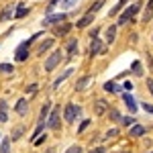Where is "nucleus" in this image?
<instances>
[{
	"label": "nucleus",
	"instance_id": "1",
	"mask_svg": "<svg viewBox=\"0 0 153 153\" xmlns=\"http://www.w3.org/2000/svg\"><path fill=\"white\" fill-rule=\"evenodd\" d=\"M41 35V33H37V35H33L31 39H27V41H23L19 47H16V51H14V57H16V61H25V59L29 57V47H31V43L35 41L37 37Z\"/></svg>",
	"mask_w": 153,
	"mask_h": 153
},
{
	"label": "nucleus",
	"instance_id": "2",
	"mask_svg": "<svg viewBox=\"0 0 153 153\" xmlns=\"http://www.w3.org/2000/svg\"><path fill=\"white\" fill-rule=\"evenodd\" d=\"M80 114H82V106L78 104H65V108H63V118H65V123H74L76 118H80Z\"/></svg>",
	"mask_w": 153,
	"mask_h": 153
},
{
	"label": "nucleus",
	"instance_id": "3",
	"mask_svg": "<svg viewBox=\"0 0 153 153\" xmlns=\"http://www.w3.org/2000/svg\"><path fill=\"white\" fill-rule=\"evenodd\" d=\"M139 12V4H131L127 10L123 12L120 16H118V23H117V27H123V25H129L133 19H135V14Z\"/></svg>",
	"mask_w": 153,
	"mask_h": 153
},
{
	"label": "nucleus",
	"instance_id": "4",
	"mask_svg": "<svg viewBox=\"0 0 153 153\" xmlns=\"http://www.w3.org/2000/svg\"><path fill=\"white\" fill-rule=\"evenodd\" d=\"M59 120H61V108H59V106H55V108L51 110V114H49L45 127H47V129H51V131H55V129H59Z\"/></svg>",
	"mask_w": 153,
	"mask_h": 153
},
{
	"label": "nucleus",
	"instance_id": "5",
	"mask_svg": "<svg viewBox=\"0 0 153 153\" xmlns=\"http://www.w3.org/2000/svg\"><path fill=\"white\" fill-rule=\"evenodd\" d=\"M61 57H63V55H61V49H55V51L45 59V71H53L55 70V68L59 65V61H61Z\"/></svg>",
	"mask_w": 153,
	"mask_h": 153
},
{
	"label": "nucleus",
	"instance_id": "6",
	"mask_svg": "<svg viewBox=\"0 0 153 153\" xmlns=\"http://www.w3.org/2000/svg\"><path fill=\"white\" fill-rule=\"evenodd\" d=\"M106 47H104V43L96 37V39H92V43H90V55L94 57V55H100V53H104Z\"/></svg>",
	"mask_w": 153,
	"mask_h": 153
},
{
	"label": "nucleus",
	"instance_id": "7",
	"mask_svg": "<svg viewBox=\"0 0 153 153\" xmlns=\"http://www.w3.org/2000/svg\"><path fill=\"white\" fill-rule=\"evenodd\" d=\"M123 102H125V106L129 108L131 114H135V112H137V108H139V106H137V102H135V98H133L131 92H125V94H123Z\"/></svg>",
	"mask_w": 153,
	"mask_h": 153
},
{
	"label": "nucleus",
	"instance_id": "8",
	"mask_svg": "<svg viewBox=\"0 0 153 153\" xmlns=\"http://www.w3.org/2000/svg\"><path fill=\"white\" fill-rule=\"evenodd\" d=\"M65 12H59V14H49V16H45L43 19V25L47 27V25H57V23H65Z\"/></svg>",
	"mask_w": 153,
	"mask_h": 153
},
{
	"label": "nucleus",
	"instance_id": "9",
	"mask_svg": "<svg viewBox=\"0 0 153 153\" xmlns=\"http://www.w3.org/2000/svg\"><path fill=\"white\" fill-rule=\"evenodd\" d=\"M108 108H110V106H108V102H106V100H102V98H98V100L94 102V112L98 114V117H102L104 112H108Z\"/></svg>",
	"mask_w": 153,
	"mask_h": 153
},
{
	"label": "nucleus",
	"instance_id": "10",
	"mask_svg": "<svg viewBox=\"0 0 153 153\" xmlns=\"http://www.w3.org/2000/svg\"><path fill=\"white\" fill-rule=\"evenodd\" d=\"M14 112L21 114V117H25V114L29 112V100H27V98H21V100L16 102V106H14Z\"/></svg>",
	"mask_w": 153,
	"mask_h": 153
},
{
	"label": "nucleus",
	"instance_id": "11",
	"mask_svg": "<svg viewBox=\"0 0 153 153\" xmlns=\"http://www.w3.org/2000/svg\"><path fill=\"white\" fill-rule=\"evenodd\" d=\"M92 23H94V14H90V12H86V14H84L82 19H80V21L76 23V27H78V29H86L88 25H92Z\"/></svg>",
	"mask_w": 153,
	"mask_h": 153
},
{
	"label": "nucleus",
	"instance_id": "12",
	"mask_svg": "<svg viewBox=\"0 0 153 153\" xmlns=\"http://www.w3.org/2000/svg\"><path fill=\"white\" fill-rule=\"evenodd\" d=\"M71 74H74V68H68V70L63 71V74H61V76H59L57 80H55V82H53V90H57L59 86H61V82H65V80H68V78H70Z\"/></svg>",
	"mask_w": 153,
	"mask_h": 153
},
{
	"label": "nucleus",
	"instance_id": "13",
	"mask_svg": "<svg viewBox=\"0 0 153 153\" xmlns=\"http://www.w3.org/2000/svg\"><path fill=\"white\" fill-rule=\"evenodd\" d=\"M151 16H153V0H149L147 2V6H145V12H143V25H147L149 21H151Z\"/></svg>",
	"mask_w": 153,
	"mask_h": 153
},
{
	"label": "nucleus",
	"instance_id": "14",
	"mask_svg": "<svg viewBox=\"0 0 153 153\" xmlns=\"http://www.w3.org/2000/svg\"><path fill=\"white\" fill-rule=\"evenodd\" d=\"M114 39H117V25H110V27L106 29V43H108V45H112V43H114Z\"/></svg>",
	"mask_w": 153,
	"mask_h": 153
},
{
	"label": "nucleus",
	"instance_id": "15",
	"mask_svg": "<svg viewBox=\"0 0 153 153\" xmlns=\"http://www.w3.org/2000/svg\"><path fill=\"white\" fill-rule=\"evenodd\" d=\"M49 114H51V102H45L43 108H41V117H39V123H47Z\"/></svg>",
	"mask_w": 153,
	"mask_h": 153
},
{
	"label": "nucleus",
	"instance_id": "16",
	"mask_svg": "<svg viewBox=\"0 0 153 153\" xmlns=\"http://www.w3.org/2000/svg\"><path fill=\"white\" fill-rule=\"evenodd\" d=\"M145 131H147V129H145L143 125H133V127L129 129V135H131V137H143Z\"/></svg>",
	"mask_w": 153,
	"mask_h": 153
},
{
	"label": "nucleus",
	"instance_id": "17",
	"mask_svg": "<svg viewBox=\"0 0 153 153\" xmlns=\"http://www.w3.org/2000/svg\"><path fill=\"white\" fill-rule=\"evenodd\" d=\"M12 16H14V8H12V6H4V10H2V14H0V23L10 21Z\"/></svg>",
	"mask_w": 153,
	"mask_h": 153
},
{
	"label": "nucleus",
	"instance_id": "18",
	"mask_svg": "<svg viewBox=\"0 0 153 153\" xmlns=\"http://www.w3.org/2000/svg\"><path fill=\"white\" fill-rule=\"evenodd\" d=\"M65 51H68V55H70V57H74V55L78 53V39H70V41H68Z\"/></svg>",
	"mask_w": 153,
	"mask_h": 153
},
{
	"label": "nucleus",
	"instance_id": "19",
	"mask_svg": "<svg viewBox=\"0 0 153 153\" xmlns=\"http://www.w3.org/2000/svg\"><path fill=\"white\" fill-rule=\"evenodd\" d=\"M53 43H55L53 39H45V41H43V43H41V45L37 47V53H39V55H43V53H45L47 49H51V47H53Z\"/></svg>",
	"mask_w": 153,
	"mask_h": 153
},
{
	"label": "nucleus",
	"instance_id": "20",
	"mask_svg": "<svg viewBox=\"0 0 153 153\" xmlns=\"http://www.w3.org/2000/svg\"><path fill=\"white\" fill-rule=\"evenodd\" d=\"M6 110H8V104H6V100H0V123H6V120H8V114H6Z\"/></svg>",
	"mask_w": 153,
	"mask_h": 153
},
{
	"label": "nucleus",
	"instance_id": "21",
	"mask_svg": "<svg viewBox=\"0 0 153 153\" xmlns=\"http://www.w3.org/2000/svg\"><path fill=\"white\" fill-rule=\"evenodd\" d=\"M90 82H92V76H84V78H80V80H78V84H76V90H78V92H80V90H84V88H86Z\"/></svg>",
	"mask_w": 153,
	"mask_h": 153
},
{
	"label": "nucleus",
	"instance_id": "22",
	"mask_svg": "<svg viewBox=\"0 0 153 153\" xmlns=\"http://www.w3.org/2000/svg\"><path fill=\"white\" fill-rule=\"evenodd\" d=\"M104 90H106V92H110V94H118V92H120V86H118L117 82H106L104 84Z\"/></svg>",
	"mask_w": 153,
	"mask_h": 153
},
{
	"label": "nucleus",
	"instance_id": "23",
	"mask_svg": "<svg viewBox=\"0 0 153 153\" xmlns=\"http://www.w3.org/2000/svg\"><path fill=\"white\" fill-rule=\"evenodd\" d=\"M27 14H29V8H27L25 4H19L16 10H14V19H23V16H27Z\"/></svg>",
	"mask_w": 153,
	"mask_h": 153
},
{
	"label": "nucleus",
	"instance_id": "24",
	"mask_svg": "<svg viewBox=\"0 0 153 153\" xmlns=\"http://www.w3.org/2000/svg\"><path fill=\"white\" fill-rule=\"evenodd\" d=\"M108 117H110V120H114V123H120L123 120V117H120V112H118L117 108H108Z\"/></svg>",
	"mask_w": 153,
	"mask_h": 153
},
{
	"label": "nucleus",
	"instance_id": "25",
	"mask_svg": "<svg viewBox=\"0 0 153 153\" xmlns=\"http://www.w3.org/2000/svg\"><path fill=\"white\" fill-rule=\"evenodd\" d=\"M102 6H104V0H96L94 4H92V6H90V8H88V12H90V14H96V12L100 10V8H102Z\"/></svg>",
	"mask_w": 153,
	"mask_h": 153
},
{
	"label": "nucleus",
	"instance_id": "26",
	"mask_svg": "<svg viewBox=\"0 0 153 153\" xmlns=\"http://www.w3.org/2000/svg\"><path fill=\"white\" fill-rule=\"evenodd\" d=\"M70 29H71L70 23H63V27H57V29H55V35H68Z\"/></svg>",
	"mask_w": 153,
	"mask_h": 153
},
{
	"label": "nucleus",
	"instance_id": "27",
	"mask_svg": "<svg viewBox=\"0 0 153 153\" xmlns=\"http://www.w3.org/2000/svg\"><path fill=\"white\" fill-rule=\"evenodd\" d=\"M0 153H10V139H2V143H0Z\"/></svg>",
	"mask_w": 153,
	"mask_h": 153
},
{
	"label": "nucleus",
	"instance_id": "28",
	"mask_svg": "<svg viewBox=\"0 0 153 153\" xmlns=\"http://www.w3.org/2000/svg\"><path fill=\"white\" fill-rule=\"evenodd\" d=\"M125 4H127V0H120V2H118V4L114 6V8H110V12H108V16H114V14H118V12H120V8H123Z\"/></svg>",
	"mask_w": 153,
	"mask_h": 153
},
{
	"label": "nucleus",
	"instance_id": "29",
	"mask_svg": "<svg viewBox=\"0 0 153 153\" xmlns=\"http://www.w3.org/2000/svg\"><path fill=\"white\" fill-rule=\"evenodd\" d=\"M120 125H123V127H133V125H135V118L133 117H123V120H120Z\"/></svg>",
	"mask_w": 153,
	"mask_h": 153
},
{
	"label": "nucleus",
	"instance_id": "30",
	"mask_svg": "<svg viewBox=\"0 0 153 153\" xmlns=\"http://www.w3.org/2000/svg\"><path fill=\"white\" fill-rule=\"evenodd\" d=\"M14 68H12L10 63H0V74H12Z\"/></svg>",
	"mask_w": 153,
	"mask_h": 153
},
{
	"label": "nucleus",
	"instance_id": "31",
	"mask_svg": "<svg viewBox=\"0 0 153 153\" xmlns=\"http://www.w3.org/2000/svg\"><path fill=\"white\" fill-rule=\"evenodd\" d=\"M131 70H133V74H135V76H143V71H141V61H133V68H131Z\"/></svg>",
	"mask_w": 153,
	"mask_h": 153
},
{
	"label": "nucleus",
	"instance_id": "32",
	"mask_svg": "<svg viewBox=\"0 0 153 153\" xmlns=\"http://www.w3.org/2000/svg\"><path fill=\"white\" fill-rule=\"evenodd\" d=\"M23 127H16V129L12 131V141H16V139H21V135H23Z\"/></svg>",
	"mask_w": 153,
	"mask_h": 153
},
{
	"label": "nucleus",
	"instance_id": "33",
	"mask_svg": "<svg viewBox=\"0 0 153 153\" xmlns=\"http://www.w3.org/2000/svg\"><path fill=\"white\" fill-rule=\"evenodd\" d=\"M59 2H61V8H71L78 0H59Z\"/></svg>",
	"mask_w": 153,
	"mask_h": 153
},
{
	"label": "nucleus",
	"instance_id": "34",
	"mask_svg": "<svg viewBox=\"0 0 153 153\" xmlns=\"http://www.w3.org/2000/svg\"><path fill=\"white\" fill-rule=\"evenodd\" d=\"M90 123H92V120H88V118H86V120H82V125L78 127V133H84V131L90 127Z\"/></svg>",
	"mask_w": 153,
	"mask_h": 153
},
{
	"label": "nucleus",
	"instance_id": "35",
	"mask_svg": "<svg viewBox=\"0 0 153 153\" xmlns=\"http://www.w3.org/2000/svg\"><path fill=\"white\" fill-rule=\"evenodd\" d=\"M65 153H84V149L80 147V145H71V147H70Z\"/></svg>",
	"mask_w": 153,
	"mask_h": 153
},
{
	"label": "nucleus",
	"instance_id": "36",
	"mask_svg": "<svg viewBox=\"0 0 153 153\" xmlns=\"http://www.w3.org/2000/svg\"><path fill=\"white\" fill-rule=\"evenodd\" d=\"M143 110H145V112H149V114H153V104H147V102H143Z\"/></svg>",
	"mask_w": 153,
	"mask_h": 153
},
{
	"label": "nucleus",
	"instance_id": "37",
	"mask_svg": "<svg viewBox=\"0 0 153 153\" xmlns=\"http://www.w3.org/2000/svg\"><path fill=\"white\" fill-rule=\"evenodd\" d=\"M106 137H108V139H110V137H112V139H114V137H118V129H110L108 133H106Z\"/></svg>",
	"mask_w": 153,
	"mask_h": 153
},
{
	"label": "nucleus",
	"instance_id": "38",
	"mask_svg": "<svg viewBox=\"0 0 153 153\" xmlns=\"http://www.w3.org/2000/svg\"><path fill=\"white\" fill-rule=\"evenodd\" d=\"M147 90H149L151 96H153V78H147Z\"/></svg>",
	"mask_w": 153,
	"mask_h": 153
},
{
	"label": "nucleus",
	"instance_id": "39",
	"mask_svg": "<svg viewBox=\"0 0 153 153\" xmlns=\"http://www.w3.org/2000/svg\"><path fill=\"white\" fill-rule=\"evenodd\" d=\"M90 153H106V147H94L90 149Z\"/></svg>",
	"mask_w": 153,
	"mask_h": 153
},
{
	"label": "nucleus",
	"instance_id": "40",
	"mask_svg": "<svg viewBox=\"0 0 153 153\" xmlns=\"http://www.w3.org/2000/svg\"><path fill=\"white\" fill-rule=\"evenodd\" d=\"M98 33H100V29H98V27H94V29L90 31V37H92V39H96V37H98Z\"/></svg>",
	"mask_w": 153,
	"mask_h": 153
},
{
	"label": "nucleus",
	"instance_id": "41",
	"mask_svg": "<svg viewBox=\"0 0 153 153\" xmlns=\"http://www.w3.org/2000/svg\"><path fill=\"white\" fill-rule=\"evenodd\" d=\"M27 92H29V94H35L37 92V84H31V86L27 88Z\"/></svg>",
	"mask_w": 153,
	"mask_h": 153
},
{
	"label": "nucleus",
	"instance_id": "42",
	"mask_svg": "<svg viewBox=\"0 0 153 153\" xmlns=\"http://www.w3.org/2000/svg\"><path fill=\"white\" fill-rule=\"evenodd\" d=\"M123 90H127V92H129V90H133V84H131V82H125V84H123Z\"/></svg>",
	"mask_w": 153,
	"mask_h": 153
},
{
	"label": "nucleus",
	"instance_id": "43",
	"mask_svg": "<svg viewBox=\"0 0 153 153\" xmlns=\"http://www.w3.org/2000/svg\"><path fill=\"white\" fill-rule=\"evenodd\" d=\"M45 139H47V137H45V135H41V137H39V139H35L33 143H35V145H41V143L45 141Z\"/></svg>",
	"mask_w": 153,
	"mask_h": 153
},
{
	"label": "nucleus",
	"instance_id": "44",
	"mask_svg": "<svg viewBox=\"0 0 153 153\" xmlns=\"http://www.w3.org/2000/svg\"><path fill=\"white\" fill-rule=\"evenodd\" d=\"M147 61H149V68H151V71H153V59H151V55L147 53Z\"/></svg>",
	"mask_w": 153,
	"mask_h": 153
}]
</instances>
